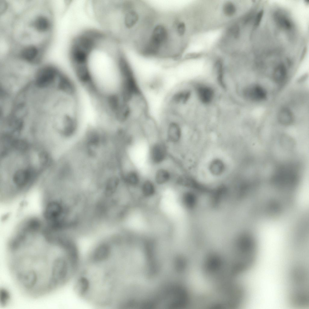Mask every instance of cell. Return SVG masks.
<instances>
[{
    "label": "cell",
    "mask_w": 309,
    "mask_h": 309,
    "mask_svg": "<svg viewBox=\"0 0 309 309\" xmlns=\"http://www.w3.org/2000/svg\"><path fill=\"white\" fill-rule=\"evenodd\" d=\"M155 14L147 26L136 46L139 52L148 57L175 58L180 42L172 23L158 20Z\"/></svg>",
    "instance_id": "1"
},
{
    "label": "cell",
    "mask_w": 309,
    "mask_h": 309,
    "mask_svg": "<svg viewBox=\"0 0 309 309\" xmlns=\"http://www.w3.org/2000/svg\"><path fill=\"white\" fill-rule=\"evenodd\" d=\"M307 272L304 268L297 265L291 270L289 276V298L295 306L306 307L308 304Z\"/></svg>",
    "instance_id": "2"
},
{
    "label": "cell",
    "mask_w": 309,
    "mask_h": 309,
    "mask_svg": "<svg viewBox=\"0 0 309 309\" xmlns=\"http://www.w3.org/2000/svg\"><path fill=\"white\" fill-rule=\"evenodd\" d=\"M40 12L32 17L28 23V26L37 34L48 36L52 31L53 18L49 13Z\"/></svg>",
    "instance_id": "3"
},
{
    "label": "cell",
    "mask_w": 309,
    "mask_h": 309,
    "mask_svg": "<svg viewBox=\"0 0 309 309\" xmlns=\"http://www.w3.org/2000/svg\"><path fill=\"white\" fill-rule=\"evenodd\" d=\"M44 48L34 44L21 46L17 52V57L30 63L39 62L43 57Z\"/></svg>",
    "instance_id": "4"
},
{
    "label": "cell",
    "mask_w": 309,
    "mask_h": 309,
    "mask_svg": "<svg viewBox=\"0 0 309 309\" xmlns=\"http://www.w3.org/2000/svg\"><path fill=\"white\" fill-rule=\"evenodd\" d=\"M168 151L166 144L164 142L158 141L150 146L149 151V159L154 165H158L164 162L168 156Z\"/></svg>",
    "instance_id": "5"
},
{
    "label": "cell",
    "mask_w": 309,
    "mask_h": 309,
    "mask_svg": "<svg viewBox=\"0 0 309 309\" xmlns=\"http://www.w3.org/2000/svg\"><path fill=\"white\" fill-rule=\"evenodd\" d=\"M163 117L167 121L166 135L167 141L172 144L177 143L180 141L182 135L181 129L178 119L167 116Z\"/></svg>",
    "instance_id": "6"
},
{
    "label": "cell",
    "mask_w": 309,
    "mask_h": 309,
    "mask_svg": "<svg viewBox=\"0 0 309 309\" xmlns=\"http://www.w3.org/2000/svg\"><path fill=\"white\" fill-rule=\"evenodd\" d=\"M59 73L57 69L52 65H46L41 68L38 73L37 84L38 86H49L54 81Z\"/></svg>",
    "instance_id": "7"
},
{
    "label": "cell",
    "mask_w": 309,
    "mask_h": 309,
    "mask_svg": "<svg viewBox=\"0 0 309 309\" xmlns=\"http://www.w3.org/2000/svg\"><path fill=\"white\" fill-rule=\"evenodd\" d=\"M244 94L247 99L254 102L265 100L267 98V92L262 86L254 84L247 87L244 91Z\"/></svg>",
    "instance_id": "8"
},
{
    "label": "cell",
    "mask_w": 309,
    "mask_h": 309,
    "mask_svg": "<svg viewBox=\"0 0 309 309\" xmlns=\"http://www.w3.org/2000/svg\"><path fill=\"white\" fill-rule=\"evenodd\" d=\"M293 62H282L277 65L273 69L272 77L276 83H281L286 78L287 73V65H291Z\"/></svg>",
    "instance_id": "9"
},
{
    "label": "cell",
    "mask_w": 309,
    "mask_h": 309,
    "mask_svg": "<svg viewBox=\"0 0 309 309\" xmlns=\"http://www.w3.org/2000/svg\"><path fill=\"white\" fill-rule=\"evenodd\" d=\"M294 119L292 112L287 107L282 108L278 113V121L282 125L288 126L291 125L293 123Z\"/></svg>",
    "instance_id": "10"
},
{
    "label": "cell",
    "mask_w": 309,
    "mask_h": 309,
    "mask_svg": "<svg viewBox=\"0 0 309 309\" xmlns=\"http://www.w3.org/2000/svg\"><path fill=\"white\" fill-rule=\"evenodd\" d=\"M172 175L169 169L164 167L160 168L157 170L154 174L155 182L158 185L164 184L171 180Z\"/></svg>",
    "instance_id": "11"
},
{
    "label": "cell",
    "mask_w": 309,
    "mask_h": 309,
    "mask_svg": "<svg viewBox=\"0 0 309 309\" xmlns=\"http://www.w3.org/2000/svg\"><path fill=\"white\" fill-rule=\"evenodd\" d=\"M139 173L135 170H131L126 172L123 177V180L127 185L133 187L138 186L140 183V176Z\"/></svg>",
    "instance_id": "12"
},
{
    "label": "cell",
    "mask_w": 309,
    "mask_h": 309,
    "mask_svg": "<svg viewBox=\"0 0 309 309\" xmlns=\"http://www.w3.org/2000/svg\"><path fill=\"white\" fill-rule=\"evenodd\" d=\"M197 93L199 99L204 103H209L212 100L214 96V92L210 88L202 86L198 88Z\"/></svg>",
    "instance_id": "13"
},
{
    "label": "cell",
    "mask_w": 309,
    "mask_h": 309,
    "mask_svg": "<svg viewBox=\"0 0 309 309\" xmlns=\"http://www.w3.org/2000/svg\"><path fill=\"white\" fill-rule=\"evenodd\" d=\"M141 191L143 195L146 197H150L154 195L156 191L155 186L151 180H145L141 185Z\"/></svg>",
    "instance_id": "14"
},
{
    "label": "cell",
    "mask_w": 309,
    "mask_h": 309,
    "mask_svg": "<svg viewBox=\"0 0 309 309\" xmlns=\"http://www.w3.org/2000/svg\"><path fill=\"white\" fill-rule=\"evenodd\" d=\"M209 169L212 174L215 175H219L221 174L224 170V164L220 160L216 159L211 162Z\"/></svg>",
    "instance_id": "15"
},
{
    "label": "cell",
    "mask_w": 309,
    "mask_h": 309,
    "mask_svg": "<svg viewBox=\"0 0 309 309\" xmlns=\"http://www.w3.org/2000/svg\"><path fill=\"white\" fill-rule=\"evenodd\" d=\"M9 293L6 290L2 289L1 290L0 292V302L3 305L7 303V301L9 298Z\"/></svg>",
    "instance_id": "16"
}]
</instances>
